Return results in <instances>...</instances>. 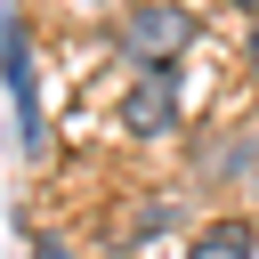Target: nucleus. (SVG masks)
I'll use <instances>...</instances> for the list:
<instances>
[{"mask_svg":"<svg viewBox=\"0 0 259 259\" xmlns=\"http://www.w3.org/2000/svg\"><path fill=\"white\" fill-rule=\"evenodd\" d=\"M186 8H170V0H130L121 8V49L138 57V65H170L178 49H186Z\"/></svg>","mask_w":259,"mask_h":259,"instance_id":"1","label":"nucleus"},{"mask_svg":"<svg viewBox=\"0 0 259 259\" xmlns=\"http://www.w3.org/2000/svg\"><path fill=\"white\" fill-rule=\"evenodd\" d=\"M170 121H178V97H170V73H162V65H146V73H138V89L121 97V130H130V138H162Z\"/></svg>","mask_w":259,"mask_h":259,"instance_id":"2","label":"nucleus"},{"mask_svg":"<svg viewBox=\"0 0 259 259\" xmlns=\"http://www.w3.org/2000/svg\"><path fill=\"white\" fill-rule=\"evenodd\" d=\"M194 259H251V227H243V219L202 227V235H194Z\"/></svg>","mask_w":259,"mask_h":259,"instance_id":"3","label":"nucleus"},{"mask_svg":"<svg viewBox=\"0 0 259 259\" xmlns=\"http://www.w3.org/2000/svg\"><path fill=\"white\" fill-rule=\"evenodd\" d=\"M32 259H65V243H32Z\"/></svg>","mask_w":259,"mask_h":259,"instance_id":"4","label":"nucleus"}]
</instances>
